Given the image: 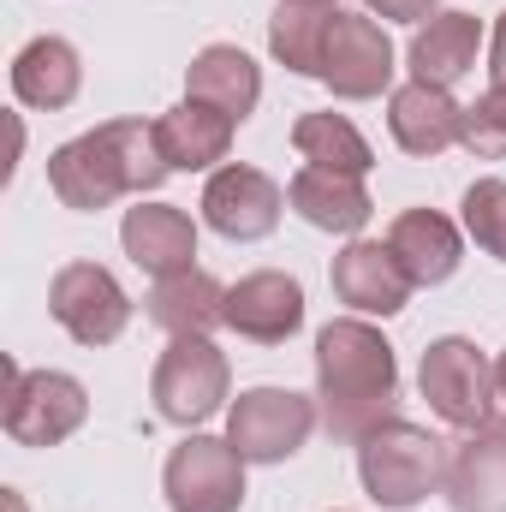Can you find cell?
<instances>
[{
    "label": "cell",
    "mask_w": 506,
    "mask_h": 512,
    "mask_svg": "<svg viewBox=\"0 0 506 512\" xmlns=\"http://www.w3.org/2000/svg\"><path fill=\"white\" fill-rule=\"evenodd\" d=\"M316 405L328 435L346 447L399 417V358L364 316H340L316 334Z\"/></svg>",
    "instance_id": "cell-1"
},
{
    "label": "cell",
    "mask_w": 506,
    "mask_h": 512,
    "mask_svg": "<svg viewBox=\"0 0 506 512\" xmlns=\"http://www.w3.org/2000/svg\"><path fill=\"white\" fill-rule=\"evenodd\" d=\"M167 173L173 167L161 155L155 120H108L48 155V191L78 215L114 209L120 197H149Z\"/></svg>",
    "instance_id": "cell-2"
},
{
    "label": "cell",
    "mask_w": 506,
    "mask_h": 512,
    "mask_svg": "<svg viewBox=\"0 0 506 512\" xmlns=\"http://www.w3.org/2000/svg\"><path fill=\"white\" fill-rule=\"evenodd\" d=\"M441 465H447V441H435L429 429H417L405 417L381 423L376 435L358 441V483L387 512L423 507L441 489Z\"/></svg>",
    "instance_id": "cell-3"
},
{
    "label": "cell",
    "mask_w": 506,
    "mask_h": 512,
    "mask_svg": "<svg viewBox=\"0 0 506 512\" xmlns=\"http://www.w3.org/2000/svg\"><path fill=\"white\" fill-rule=\"evenodd\" d=\"M227 352L209 340V334H173V346L155 358V376H149V399H155V417L161 423H179V429H197L209 423L221 405H227Z\"/></svg>",
    "instance_id": "cell-4"
},
{
    "label": "cell",
    "mask_w": 506,
    "mask_h": 512,
    "mask_svg": "<svg viewBox=\"0 0 506 512\" xmlns=\"http://www.w3.org/2000/svg\"><path fill=\"white\" fill-rule=\"evenodd\" d=\"M316 423H322V405L292 387H251L227 405V441L239 447L245 465H286L292 453H304Z\"/></svg>",
    "instance_id": "cell-5"
},
{
    "label": "cell",
    "mask_w": 506,
    "mask_h": 512,
    "mask_svg": "<svg viewBox=\"0 0 506 512\" xmlns=\"http://www.w3.org/2000/svg\"><path fill=\"white\" fill-rule=\"evenodd\" d=\"M90 417V393L66 370H18L6 364V405L0 423L18 447H60L66 435H78Z\"/></svg>",
    "instance_id": "cell-6"
},
{
    "label": "cell",
    "mask_w": 506,
    "mask_h": 512,
    "mask_svg": "<svg viewBox=\"0 0 506 512\" xmlns=\"http://www.w3.org/2000/svg\"><path fill=\"white\" fill-rule=\"evenodd\" d=\"M417 387H423L429 411H435L441 423H453V429H477L483 417H495V399H501L495 364H489L465 334L429 340V352H423V364H417Z\"/></svg>",
    "instance_id": "cell-7"
},
{
    "label": "cell",
    "mask_w": 506,
    "mask_h": 512,
    "mask_svg": "<svg viewBox=\"0 0 506 512\" xmlns=\"http://www.w3.org/2000/svg\"><path fill=\"white\" fill-rule=\"evenodd\" d=\"M161 495L173 512H239L245 507V459L227 435H185L167 453Z\"/></svg>",
    "instance_id": "cell-8"
},
{
    "label": "cell",
    "mask_w": 506,
    "mask_h": 512,
    "mask_svg": "<svg viewBox=\"0 0 506 512\" xmlns=\"http://www.w3.org/2000/svg\"><path fill=\"white\" fill-rule=\"evenodd\" d=\"M48 310L78 346H114L131 328V298L126 286L102 262H66L48 280Z\"/></svg>",
    "instance_id": "cell-9"
},
{
    "label": "cell",
    "mask_w": 506,
    "mask_h": 512,
    "mask_svg": "<svg viewBox=\"0 0 506 512\" xmlns=\"http://www.w3.org/2000/svg\"><path fill=\"white\" fill-rule=\"evenodd\" d=\"M393 42L370 12H340L334 30H328V48H322V72L316 84H328L340 102H376L381 90H393Z\"/></svg>",
    "instance_id": "cell-10"
},
{
    "label": "cell",
    "mask_w": 506,
    "mask_h": 512,
    "mask_svg": "<svg viewBox=\"0 0 506 512\" xmlns=\"http://www.w3.org/2000/svg\"><path fill=\"white\" fill-rule=\"evenodd\" d=\"M441 495L453 512H506V411L447 441Z\"/></svg>",
    "instance_id": "cell-11"
},
{
    "label": "cell",
    "mask_w": 506,
    "mask_h": 512,
    "mask_svg": "<svg viewBox=\"0 0 506 512\" xmlns=\"http://www.w3.org/2000/svg\"><path fill=\"white\" fill-rule=\"evenodd\" d=\"M280 215H286V191L262 167H239L233 161V167H215L209 185H203V221L221 239H233V245L268 239L280 227Z\"/></svg>",
    "instance_id": "cell-12"
},
{
    "label": "cell",
    "mask_w": 506,
    "mask_h": 512,
    "mask_svg": "<svg viewBox=\"0 0 506 512\" xmlns=\"http://www.w3.org/2000/svg\"><path fill=\"white\" fill-rule=\"evenodd\" d=\"M227 328L251 346H286L304 328V286L286 268H256L227 286Z\"/></svg>",
    "instance_id": "cell-13"
},
{
    "label": "cell",
    "mask_w": 506,
    "mask_h": 512,
    "mask_svg": "<svg viewBox=\"0 0 506 512\" xmlns=\"http://www.w3.org/2000/svg\"><path fill=\"white\" fill-rule=\"evenodd\" d=\"M328 280H334V298L352 316H399L411 304V274L387 251V239H352L334 256Z\"/></svg>",
    "instance_id": "cell-14"
},
{
    "label": "cell",
    "mask_w": 506,
    "mask_h": 512,
    "mask_svg": "<svg viewBox=\"0 0 506 512\" xmlns=\"http://www.w3.org/2000/svg\"><path fill=\"white\" fill-rule=\"evenodd\" d=\"M286 203L316 233H340V239H358L370 227V215H376V203H370V191H364L358 173H334V167H310V161L292 173Z\"/></svg>",
    "instance_id": "cell-15"
},
{
    "label": "cell",
    "mask_w": 506,
    "mask_h": 512,
    "mask_svg": "<svg viewBox=\"0 0 506 512\" xmlns=\"http://www.w3.org/2000/svg\"><path fill=\"white\" fill-rule=\"evenodd\" d=\"M387 251L399 256V268L411 274V286H441L465 262V233L441 209H399L393 227H387Z\"/></svg>",
    "instance_id": "cell-16"
},
{
    "label": "cell",
    "mask_w": 506,
    "mask_h": 512,
    "mask_svg": "<svg viewBox=\"0 0 506 512\" xmlns=\"http://www.w3.org/2000/svg\"><path fill=\"white\" fill-rule=\"evenodd\" d=\"M120 245L143 274L167 280V274L197 268L191 262L197 256V221L185 209H173V203H143L137 197V209H126V221H120Z\"/></svg>",
    "instance_id": "cell-17"
},
{
    "label": "cell",
    "mask_w": 506,
    "mask_h": 512,
    "mask_svg": "<svg viewBox=\"0 0 506 512\" xmlns=\"http://www.w3.org/2000/svg\"><path fill=\"white\" fill-rule=\"evenodd\" d=\"M459 126H465V108L453 102V90H435V84H399L387 96V131L405 155H423L435 161L441 149L459 143Z\"/></svg>",
    "instance_id": "cell-18"
},
{
    "label": "cell",
    "mask_w": 506,
    "mask_h": 512,
    "mask_svg": "<svg viewBox=\"0 0 506 512\" xmlns=\"http://www.w3.org/2000/svg\"><path fill=\"white\" fill-rule=\"evenodd\" d=\"M477 48H483V24H477V12H435L429 24H417L405 60H411V78H417V84L453 90L459 78H471Z\"/></svg>",
    "instance_id": "cell-19"
},
{
    "label": "cell",
    "mask_w": 506,
    "mask_h": 512,
    "mask_svg": "<svg viewBox=\"0 0 506 512\" xmlns=\"http://www.w3.org/2000/svg\"><path fill=\"white\" fill-rule=\"evenodd\" d=\"M84 90V60L66 36H36L18 48L12 60V96L36 114H54V108H72Z\"/></svg>",
    "instance_id": "cell-20"
},
{
    "label": "cell",
    "mask_w": 506,
    "mask_h": 512,
    "mask_svg": "<svg viewBox=\"0 0 506 512\" xmlns=\"http://www.w3.org/2000/svg\"><path fill=\"white\" fill-rule=\"evenodd\" d=\"M233 131H239V120H227L221 108L191 102V96L155 120L161 155H167V167H173V173H209V167H221V161H227V149H233Z\"/></svg>",
    "instance_id": "cell-21"
},
{
    "label": "cell",
    "mask_w": 506,
    "mask_h": 512,
    "mask_svg": "<svg viewBox=\"0 0 506 512\" xmlns=\"http://www.w3.org/2000/svg\"><path fill=\"white\" fill-rule=\"evenodd\" d=\"M185 96L191 102H209V108H221L227 120H251L256 102H262V72H256V60L245 48H233V42H209L191 66H185Z\"/></svg>",
    "instance_id": "cell-22"
},
{
    "label": "cell",
    "mask_w": 506,
    "mask_h": 512,
    "mask_svg": "<svg viewBox=\"0 0 506 512\" xmlns=\"http://www.w3.org/2000/svg\"><path fill=\"white\" fill-rule=\"evenodd\" d=\"M143 304H149V322L167 328V334H215V328H227V286L209 268H185V274L155 280Z\"/></svg>",
    "instance_id": "cell-23"
},
{
    "label": "cell",
    "mask_w": 506,
    "mask_h": 512,
    "mask_svg": "<svg viewBox=\"0 0 506 512\" xmlns=\"http://www.w3.org/2000/svg\"><path fill=\"white\" fill-rule=\"evenodd\" d=\"M334 18H340L334 0H280L274 18H268V54H274L286 72L316 78V72H322V48H328Z\"/></svg>",
    "instance_id": "cell-24"
},
{
    "label": "cell",
    "mask_w": 506,
    "mask_h": 512,
    "mask_svg": "<svg viewBox=\"0 0 506 512\" xmlns=\"http://www.w3.org/2000/svg\"><path fill=\"white\" fill-rule=\"evenodd\" d=\"M292 149H298L310 167H334V173H358V179L376 167L370 137L352 126L346 114H298V126H292Z\"/></svg>",
    "instance_id": "cell-25"
},
{
    "label": "cell",
    "mask_w": 506,
    "mask_h": 512,
    "mask_svg": "<svg viewBox=\"0 0 506 512\" xmlns=\"http://www.w3.org/2000/svg\"><path fill=\"white\" fill-rule=\"evenodd\" d=\"M459 221L477 239V251L506 262V179H477L459 203Z\"/></svg>",
    "instance_id": "cell-26"
},
{
    "label": "cell",
    "mask_w": 506,
    "mask_h": 512,
    "mask_svg": "<svg viewBox=\"0 0 506 512\" xmlns=\"http://www.w3.org/2000/svg\"><path fill=\"white\" fill-rule=\"evenodd\" d=\"M459 143H465L477 161H506V84H489V90L465 108Z\"/></svg>",
    "instance_id": "cell-27"
},
{
    "label": "cell",
    "mask_w": 506,
    "mask_h": 512,
    "mask_svg": "<svg viewBox=\"0 0 506 512\" xmlns=\"http://www.w3.org/2000/svg\"><path fill=\"white\" fill-rule=\"evenodd\" d=\"M376 18H393V24H429L441 12V0H364Z\"/></svg>",
    "instance_id": "cell-28"
},
{
    "label": "cell",
    "mask_w": 506,
    "mask_h": 512,
    "mask_svg": "<svg viewBox=\"0 0 506 512\" xmlns=\"http://www.w3.org/2000/svg\"><path fill=\"white\" fill-rule=\"evenodd\" d=\"M489 78L506 84V12L495 18V36H489Z\"/></svg>",
    "instance_id": "cell-29"
},
{
    "label": "cell",
    "mask_w": 506,
    "mask_h": 512,
    "mask_svg": "<svg viewBox=\"0 0 506 512\" xmlns=\"http://www.w3.org/2000/svg\"><path fill=\"white\" fill-rule=\"evenodd\" d=\"M495 387H501V399H506V352L495 358Z\"/></svg>",
    "instance_id": "cell-30"
},
{
    "label": "cell",
    "mask_w": 506,
    "mask_h": 512,
    "mask_svg": "<svg viewBox=\"0 0 506 512\" xmlns=\"http://www.w3.org/2000/svg\"><path fill=\"white\" fill-rule=\"evenodd\" d=\"M6 495H12V489H6ZM12 512H24V507H18V495H12Z\"/></svg>",
    "instance_id": "cell-31"
}]
</instances>
